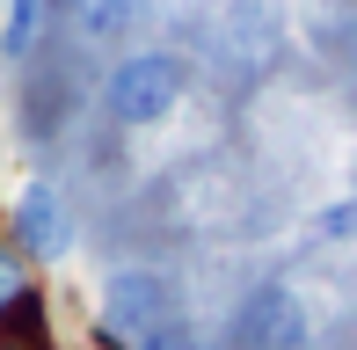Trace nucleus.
Returning <instances> with one entry per match:
<instances>
[{"instance_id": "1", "label": "nucleus", "mask_w": 357, "mask_h": 350, "mask_svg": "<svg viewBox=\"0 0 357 350\" xmlns=\"http://www.w3.org/2000/svg\"><path fill=\"white\" fill-rule=\"evenodd\" d=\"M183 95H190V66L175 52H132L102 81V109L124 132H146V124H168L183 109Z\"/></svg>"}, {"instance_id": "2", "label": "nucleus", "mask_w": 357, "mask_h": 350, "mask_svg": "<svg viewBox=\"0 0 357 350\" xmlns=\"http://www.w3.org/2000/svg\"><path fill=\"white\" fill-rule=\"evenodd\" d=\"M175 277H160V270H109L102 277V336H117L124 350H132L139 336H153L160 321H175Z\"/></svg>"}, {"instance_id": "3", "label": "nucleus", "mask_w": 357, "mask_h": 350, "mask_svg": "<svg viewBox=\"0 0 357 350\" xmlns=\"http://www.w3.org/2000/svg\"><path fill=\"white\" fill-rule=\"evenodd\" d=\"M234 350H314V314L291 284H255L234 314Z\"/></svg>"}, {"instance_id": "4", "label": "nucleus", "mask_w": 357, "mask_h": 350, "mask_svg": "<svg viewBox=\"0 0 357 350\" xmlns=\"http://www.w3.org/2000/svg\"><path fill=\"white\" fill-rule=\"evenodd\" d=\"M8 241L22 248L29 263H66V248H73V204H66V190L29 183L22 197H15V212H8Z\"/></svg>"}, {"instance_id": "5", "label": "nucleus", "mask_w": 357, "mask_h": 350, "mask_svg": "<svg viewBox=\"0 0 357 350\" xmlns=\"http://www.w3.org/2000/svg\"><path fill=\"white\" fill-rule=\"evenodd\" d=\"M132 15H139V0H73V22L88 44H117L132 29Z\"/></svg>"}, {"instance_id": "6", "label": "nucleus", "mask_w": 357, "mask_h": 350, "mask_svg": "<svg viewBox=\"0 0 357 350\" xmlns=\"http://www.w3.org/2000/svg\"><path fill=\"white\" fill-rule=\"evenodd\" d=\"M37 29H44V0H8V22H0V52H8V59H22L29 44H37Z\"/></svg>"}, {"instance_id": "7", "label": "nucleus", "mask_w": 357, "mask_h": 350, "mask_svg": "<svg viewBox=\"0 0 357 350\" xmlns=\"http://www.w3.org/2000/svg\"><path fill=\"white\" fill-rule=\"evenodd\" d=\"M314 234H321V241H357V190L335 197V204H321V212H314Z\"/></svg>"}, {"instance_id": "8", "label": "nucleus", "mask_w": 357, "mask_h": 350, "mask_svg": "<svg viewBox=\"0 0 357 350\" xmlns=\"http://www.w3.org/2000/svg\"><path fill=\"white\" fill-rule=\"evenodd\" d=\"M132 350H204V343H197V328H190V321H183V314H175V321H160V328H153V336H139Z\"/></svg>"}, {"instance_id": "9", "label": "nucleus", "mask_w": 357, "mask_h": 350, "mask_svg": "<svg viewBox=\"0 0 357 350\" xmlns=\"http://www.w3.org/2000/svg\"><path fill=\"white\" fill-rule=\"evenodd\" d=\"M22 284H29V256L8 241V234H0V307H8V299L22 292Z\"/></svg>"}, {"instance_id": "10", "label": "nucleus", "mask_w": 357, "mask_h": 350, "mask_svg": "<svg viewBox=\"0 0 357 350\" xmlns=\"http://www.w3.org/2000/svg\"><path fill=\"white\" fill-rule=\"evenodd\" d=\"M350 73H357V37H350Z\"/></svg>"}]
</instances>
